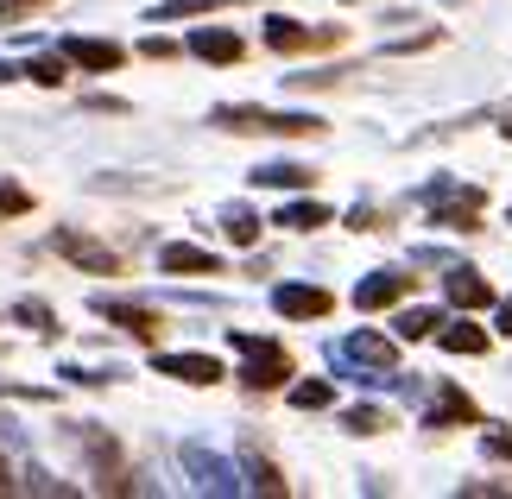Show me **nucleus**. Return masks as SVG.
Here are the masks:
<instances>
[{
  "instance_id": "nucleus-1",
  "label": "nucleus",
  "mask_w": 512,
  "mask_h": 499,
  "mask_svg": "<svg viewBox=\"0 0 512 499\" xmlns=\"http://www.w3.org/2000/svg\"><path fill=\"white\" fill-rule=\"evenodd\" d=\"M418 203L430 209V222L437 228H462V234H475V222H481V184H456V177H437V184H424L418 190Z\"/></svg>"
},
{
  "instance_id": "nucleus-2",
  "label": "nucleus",
  "mask_w": 512,
  "mask_h": 499,
  "mask_svg": "<svg viewBox=\"0 0 512 499\" xmlns=\"http://www.w3.org/2000/svg\"><path fill=\"white\" fill-rule=\"evenodd\" d=\"M222 133H279V139H310V133H323L317 114H279V108H215L209 114Z\"/></svg>"
},
{
  "instance_id": "nucleus-3",
  "label": "nucleus",
  "mask_w": 512,
  "mask_h": 499,
  "mask_svg": "<svg viewBox=\"0 0 512 499\" xmlns=\"http://www.w3.org/2000/svg\"><path fill=\"white\" fill-rule=\"evenodd\" d=\"M234 348H241L247 354V386L253 392H272V386H285V379H291V354L279 348V342H260V335H241V329H234Z\"/></svg>"
},
{
  "instance_id": "nucleus-4",
  "label": "nucleus",
  "mask_w": 512,
  "mask_h": 499,
  "mask_svg": "<svg viewBox=\"0 0 512 499\" xmlns=\"http://www.w3.org/2000/svg\"><path fill=\"white\" fill-rule=\"evenodd\" d=\"M266 45L272 51H329V45H342V26H298V19H266Z\"/></svg>"
},
{
  "instance_id": "nucleus-5",
  "label": "nucleus",
  "mask_w": 512,
  "mask_h": 499,
  "mask_svg": "<svg viewBox=\"0 0 512 499\" xmlns=\"http://www.w3.org/2000/svg\"><path fill=\"white\" fill-rule=\"evenodd\" d=\"M272 310L291 316V323H317V316L336 310V297H329L323 285H279L272 291Z\"/></svg>"
},
{
  "instance_id": "nucleus-6",
  "label": "nucleus",
  "mask_w": 512,
  "mask_h": 499,
  "mask_svg": "<svg viewBox=\"0 0 512 499\" xmlns=\"http://www.w3.org/2000/svg\"><path fill=\"white\" fill-rule=\"evenodd\" d=\"M51 247L64 253L70 266H83V272H102V278H114V272H121V253H108L102 241H89V234H76V228H64Z\"/></svg>"
},
{
  "instance_id": "nucleus-7",
  "label": "nucleus",
  "mask_w": 512,
  "mask_h": 499,
  "mask_svg": "<svg viewBox=\"0 0 512 499\" xmlns=\"http://www.w3.org/2000/svg\"><path fill=\"white\" fill-rule=\"evenodd\" d=\"M342 361H348V367H367V373H386V379H392V367H399V348H392L386 335L361 329V335H348V342H342Z\"/></svg>"
},
{
  "instance_id": "nucleus-8",
  "label": "nucleus",
  "mask_w": 512,
  "mask_h": 499,
  "mask_svg": "<svg viewBox=\"0 0 512 499\" xmlns=\"http://www.w3.org/2000/svg\"><path fill=\"white\" fill-rule=\"evenodd\" d=\"M95 316H108L114 329L140 335V342H159V310H146V304H127V297H95Z\"/></svg>"
},
{
  "instance_id": "nucleus-9",
  "label": "nucleus",
  "mask_w": 512,
  "mask_h": 499,
  "mask_svg": "<svg viewBox=\"0 0 512 499\" xmlns=\"http://www.w3.org/2000/svg\"><path fill=\"white\" fill-rule=\"evenodd\" d=\"M64 57H70V64H83V70H95V76H108V70L127 64V51L114 45V38H64Z\"/></svg>"
},
{
  "instance_id": "nucleus-10",
  "label": "nucleus",
  "mask_w": 512,
  "mask_h": 499,
  "mask_svg": "<svg viewBox=\"0 0 512 499\" xmlns=\"http://www.w3.org/2000/svg\"><path fill=\"white\" fill-rule=\"evenodd\" d=\"M152 367L165 379H184V386H215V379H222V361H215V354H159Z\"/></svg>"
},
{
  "instance_id": "nucleus-11",
  "label": "nucleus",
  "mask_w": 512,
  "mask_h": 499,
  "mask_svg": "<svg viewBox=\"0 0 512 499\" xmlns=\"http://www.w3.org/2000/svg\"><path fill=\"white\" fill-rule=\"evenodd\" d=\"M411 291V272H373L354 285V310H386V304H399V297Z\"/></svg>"
},
{
  "instance_id": "nucleus-12",
  "label": "nucleus",
  "mask_w": 512,
  "mask_h": 499,
  "mask_svg": "<svg viewBox=\"0 0 512 499\" xmlns=\"http://www.w3.org/2000/svg\"><path fill=\"white\" fill-rule=\"evenodd\" d=\"M190 51L203 57V64H241L247 57V45L234 38L228 26H203V32H190Z\"/></svg>"
},
{
  "instance_id": "nucleus-13",
  "label": "nucleus",
  "mask_w": 512,
  "mask_h": 499,
  "mask_svg": "<svg viewBox=\"0 0 512 499\" xmlns=\"http://www.w3.org/2000/svg\"><path fill=\"white\" fill-rule=\"evenodd\" d=\"M184 468L196 474V487H203V493H234V468L222 462V455H209V449H184Z\"/></svg>"
},
{
  "instance_id": "nucleus-14",
  "label": "nucleus",
  "mask_w": 512,
  "mask_h": 499,
  "mask_svg": "<svg viewBox=\"0 0 512 499\" xmlns=\"http://www.w3.org/2000/svg\"><path fill=\"white\" fill-rule=\"evenodd\" d=\"M475 417H481V411H475V398H468L462 386H443V392H437V405L424 411V424H430V430H449V424H475Z\"/></svg>"
},
{
  "instance_id": "nucleus-15",
  "label": "nucleus",
  "mask_w": 512,
  "mask_h": 499,
  "mask_svg": "<svg viewBox=\"0 0 512 499\" xmlns=\"http://www.w3.org/2000/svg\"><path fill=\"white\" fill-rule=\"evenodd\" d=\"M449 304H456V310H487V304H494V285H487L481 272L456 266V272H449Z\"/></svg>"
},
{
  "instance_id": "nucleus-16",
  "label": "nucleus",
  "mask_w": 512,
  "mask_h": 499,
  "mask_svg": "<svg viewBox=\"0 0 512 499\" xmlns=\"http://www.w3.org/2000/svg\"><path fill=\"white\" fill-rule=\"evenodd\" d=\"M159 266L165 272H203V278H215V272H222V259L203 253V247H190V241H171V247H159Z\"/></svg>"
},
{
  "instance_id": "nucleus-17",
  "label": "nucleus",
  "mask_w": 512,
  "mask_h": 499,
  "mask_svg": "<svg viewBox=\"0 0 512 499\" xmlns=\"http://www.w3.org/2000/svg\"><path fill=\"white\" fill-rule=\"evenodd\" d=\"M310 165H260L253 171V184H266V190H310Z\"/></svg>"
},
{
  "instance_id": "nucleus-18",
  "label": "nucleus",
  "mask_w": 512,
  "mask_h": 499,
  "mask_svg": "<svg viewBox=\"0 0 512 499\" xmlns=\"http://www.w3.org/2000/svg\"><path fill=\"white\" fill-rule=\"evenodd\" d=\"M272 228H291V234H310V228H329V209L323 203H285Z\"/></svg>"
},
{
  "instance_id": "nucleus-19",
  "label": "nucleus",
  "mask_w": 512,
  "mask_h": 499,
  "mask_svg": "<svg viewBox=\"0 0 512 499\" xmlns=\"http://www.w3.org/2000/svg\"><path fill=\"white\" fill-rule=\"evenodd\" d=\"M437 342H443L449 354H487V329H475V323H443Z\"/></svg>"
},
{
  "instance_id": "nucleus-20",
  "label": "nucleus",
  "mask_w": 512,
  "mask_h": 499,
  "mask_svg": "<svg viewBox=\"0 0 512 499\" xmlns=\"http://www.w3.org/2000/svg\"><path fill=\"white\" fill-rule=\"evenodd\" d=\"M342 424H348L354 436H380V430H392V411H380V405H354Z\"/></svg>"
},
{
  "instance_id": "nucleus-21",
  "label": "nucleus",
  "mask_w": 512,
  "mask_h": 499,
  "mask_svg": "<svg viewBox=\"0 0 512 499\" xmlns=\"http://www.w3.org/2000/svg\"><path fill=\"white\" fill-rule=\"evenodd\" d=\"M222 228H228V241H234V247H253V241H260V215H253V209H228V215H222Z\"/></svg>"
},
{
  "instance_id": "nucleus-22",
  "label": "nucleus",
  "mask_w": 512,
  "mask_h": 499,
  "mask_svg": "<svg viewBox=\"0 0 512 499\" xmlns=\"http://www.w3.org/2000/svg\"><path fill=\"white\" fill-rule=\"evenodd\" d=\"M437 329H443L437 310H405L399 316V342H424V335H437Z\"/></svg>"
},
{
  "instance_id": "nucleus-23",
  "label": "nucleus",
  "mask_w": 512,
  "mask_h": 499,
  "mask_svg": "<svg viewBox=\"0 0 512 499\" xmlns=\"http://www.w3.org/2000/svg\"><path fill=\"white\" fill-rule=\"evenodd\" d=\"M247 487L253 493H285V474L266 462V455H247Z\"/></svg>"
},
{
  "instance_id": "nucleus-24",
  "label": "nucleus",
  "mask_w": 512,
  "mask_h": 499,
  "mask_svg": "<svg viewBox=\"0 0 512 499\" xmlns=\"http://www.w3.org/2000/svg\"><path fill=\"white\" fill-rule=\"evenodd\" d=\"M329 398H336L329 379H304V386H291V405H298V411H323Z\"/></svg>"
},
{
  "instance_id": "nucleus-25",
  "label": "nucleus",
  "mask_w": 512,
  "mask_h": 499,
  "mask_svg": "<svg viewBox=\"0 0 512 499\" xmlns=\"http://www.w3.org/2000/svg\"><path fill=\"white\" fill-rule=\"evenodd\" d=\"M13 316H19V323H26L32 335H57V316H51V304H38V297H26V304H19Z\"/></svg>"
},
{
  "instance_id": "nucleus-26",
  "label": "nucleus",
  "mask_w": 512,
  "mask_h": 499,
  "mask_svg": "<svg viewBox=\"0 0 512 499\" xmlns=\"http://www.w3.org/2000/svg\"><path fill=\"white\" fill-rule=\"evenodd\" d=\"M228 7V0H165V7H152V19H190V13H215Z\"/></svg>"
},
{
  "instance_id": "nucleus-27",
  "label": "nucleus",
  "mask_w": 512,
  "mask_h": 499,
  "mask_svg": "<svg viewBox=\"0 0 512 499\" xmlns=\"http://www.w3.org/2000/svg\"><path fill=\"white\" fill-rule=\"evenodd\" d=\"M64 64H70V57H32L26 76H32V83H45V89H57V83H64Z\"/></svg>"
},
{
  "instance_id": "nucleus-28",
  "label": "nucleus",
  "mask_w": 512,
  "mask_h": 499,
  "mask_svg": "<svg viewBox=\"0 0 512 499\" xmlns=\"http://www.w3.org/2000/svg\"><path fill=\"white\" fill-rule=\"evenodd\" d=\"M32 209V196L19 190V184H0V215H26Z\"/></svg>"
},
{
  "instance_id": "nucleus-29",
  "label": "nucleus",
  "mask_w": 512,
  "mask_h": 499,
  "mask_svg": "<svg viewBox=\"0 0 512 499\" xmlns=\"http://www.w3.org/2000/svg\"><path fill=\"white\" fill-rule=\"evenodd\" d=\"M38 7H45V0H0V26H19V19L38 13Z\"/></svg>"
},
{
  "instance_id": "nucleus-30",
  "label": "nucleus",
  "mask_w": 512,
  "mask_h": 499,
  "mask_svg": "<svg viewBox=\"0 0 512 499\" xmlns=\"http://www.w3.org/2000/svg\"><path fill=\"white\" fill-rule=\"evenodd\" d=\"M481 449H487V455H500V462H512V436H506V430H487V436H481Z\"/></svg>"
},
{
  "instance_id": "nucleus-31",
  "label": "nucleus",
  "mask_w": 512,
  "mask_h": 499,
  "mask_svg": "<svg viewBox=\"0 0 512 499\" xmlns=\"http://www.w3.org/2000/svg\"><path fill=\"white\" fill-rule=\"evenodd\" d=\"M500 335H512V297L500 304Z\"/></svg>"
},
{
  "instance_id": "nucleus-32",
  "label": "nucleus",
  "mask_w": 512,
  "mask_h": 499,
  "mask_svg": "<svg viewBox=\"0 0 512 499\" xmlns=\"http://www.w3.org/2000/svg\"><path fill=\"white\" fill-rule=\"evenodd\" d=\"M0 493H13V474H7V462H0Z\"/></svg>"
},
{
  "instance_id": "nucleus-33",
  "label": "nucleus",
  "mask_w": 512,
  "mask_h": 499,
  "mask_svg": "<svg viewBox=\"0 0 512 499\" xmlns=\"http://www.w3.org/2000/svg\"><path fill=\"white\" fill-rule=\"evenodd\" d=\"M500 121H506V127H500V133H506V139H512V108H506V114H500Z\"/></svg>"
},
{
  "instance_id": "nucleus-34",
  "label": "nucleus",
  "mask_w": 512,
  "mask_h": 499,
  "mask_svg": "<svg viewBox=\"0 0 512 499\" xmlns=\"http://www.w3.org/2000/svg\"><path fill=\"white\" fill-rule=\"evenodd\" d=\"M0 83H13V70H7V64H0Z\"/></svg>"
}]
</instances>
